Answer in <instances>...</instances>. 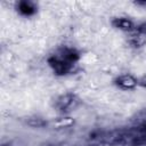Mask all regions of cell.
Returning a JSON list of instances; mask_svg holds the SVG:
<instances>
[{
  "mask_svg": "<svg viewBox=\"0 0 146 146\" xmlns=\"http://www.w3.org/2000/svg\"><path fill=\"white\" fill-rule=\"evenodd\" d=\"M52 128L55 129H66L74 125V120L72 117H58L52 121Z\"/></svg>",
  "mask_w": 146,
  "mask_h": 146,
  "instance_id": "cell-6",
  "label": "cell"
},
{
  "mask_svg": "<svg viewBox=\"0 0 146 146\" xmlns=\"http://www.w3.org/2000/svg\"><path fill=\"white\" fill-rule=\"evenodd\" d=\"M115 84L121 88V89H125V90H130V89H133L138 86V80L131 75V74H122V75H119L116 79H115Z\"/></svg>",
  "mask_w": 146,
  "mask_h": 146,
  "instance_id": "cell-3",
  "label": "cell"
},
{
  "mask_svg": "<svg viewBox=\"0 0 146 146\" xmlns=\"http://www.w3.org/2000/svg\"><path fill=\"white\" fill-rule=\"evenodd\" d=\"M114 27L122 30V31H130L133 29V22L127 17H115L112 21Z\"/></svg>",
  "mask_w": 146,
  "mask_h": 146,
  "instance_id": "cell-4",
  "label": "cell"
},
{
  "mask_svg": "<svg viewBox=\"0 0 146 146\" xmlns=\"http://www.w3.org/2000/svg\"><path fill=\"white\" fill-rule=\"evenodd\" d=\"M139 31L146 34V24H143V25H140V26H139Z\"/></svg>",
  "mask_w": 146,
  "mask_h": 146,
  "instance_id": "cell-9",
  "label": "cell"
},
{
  "mask_svg": "<svg viewBox=\"0 0 146 146\" xmlns=\"http://www.w3.org/2000/svg\"><path fill=\"white\" fill-rule=\"evenodd\" d=\"M17 10L23 15L30 16L36 11V8L31 1H19L17 3Z\"/></svg>",
  "mask_w": 146,
  "mask_h": 146,
  "instance_id": "cell-5",
  "label": "cell"
},
{
  "mask_svg": "<svg viewBox=\"0 0 146 146\" xmlns=\"http://www.w3.org/2000/svg\"><path fill=\"white\" fill-rule=\"evenodd\" d=\"M138 84L143 88H146V74L143 75L140 79H138Z\"/></svg>",
  "mask_w": 146,
  "mask_h": 146,
  "instance_id": "cell-8",
  "label": "cell"
},
{
  "mask_svg": "<svg viewBox=\"0 0 146 146\" xmlns=\"http://www.w3.org/2000/svg\"><path fill=\"white\" fill-rule=\"evenodd\" d=\"M26 123H27L29 125L33 127V128H42V127H46V125H47V122H46L43 119L39 117V116L29 117V119L26 120Z\"/></svg>",
  "mask_w": 146,
  "mask_h": 146,
  "instance_id": "cell-7",
  "label": "cell"
},
{
  "mask_svg": "<svg viewBox=\"0 0 146 146\" xmlns=\"http://www.w3.org/2000/svg\"><path fill=\"white\" fill-rule=\"evenodd\" d=\"M1 146H11V145H10V144H2Z\"/></svg>",
  "mask_w": 146,
  "mask_h": 146,
  "instance_id": "cell-10",
  "label": "cell"
},
{
  "mask_svg": "<svg viewBox=\"0 0 146 146\" xmlns=\"http://www.w3.org/2000/svg\"><path fill=\"white\" fill-rule=\"evenodd\" d=\"M56 107L62 112H67L78 105V98L73 94H64L56 99Z\"/></svg>",
  "mask_w": 146,
  "mask_h": 146,
  "instance_id": "cell-1",
  "label": "cell"
},
{
  "mask_svg": "<svg viewBox=\"0 0 146 146\" xmlns=\"http://www.w3.org/2000/svg\"><path fill=\"white\" fill-rule=\"evenodd\" d=\"M49 64L57 74H65L70 71L72 63L63 58L60 55H54L49 58Z\"/></svg>",
  "mask_w": 146,
  "mask_h": 146,
  "instance_id": "cell-2",
  "label": "cell"
}]
</instances>
